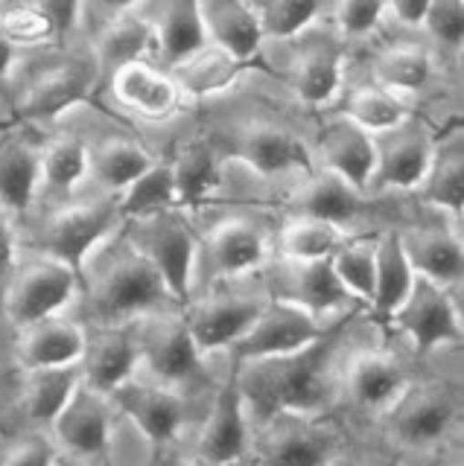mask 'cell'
<instances>
[{
  "label": "cell",
  "mask_w": 464,
  "mask_h": 466,
  "mask_svg": "<svg viewBox=\"0 0 464 466\" xmlns=\"http://www.w3.org/2000/svg\"><path fill=\"white\" fill-rule=\"evenodd\" d=\"M164 157L170 160L172 169V187H176L179 208L196 213L208 201L220 198V193L225 189L228 160L205 131H193V135L176 140L170 155Z\"/></svg>",
  "instance_id": "d4e9b609"
},
{
  "label": "cell",
  "mask_w": 464,
  "mask_h": 466,
  "mask_svg": "<svg viewBox=\"0 0 464 466\" xmlns=\"http://www.w3.org/2000/svg\"><path fill=\"white\" fill-rule=\"evenodd\" d=\"M41 193V146L24 137L0 140V216L18 228Z\"/></svg>",
  "instance_id": "1f68e13d"
},
{
  "label": "cell",
  "mask_w": 464,
  "mask_h": 466,
  "mask_svg": "<svg viewBox=\"0 0 464 466\" xmlns=\"http://www.w3.org/2000/svg\"><path fill=\"white\" fill-rule=\"evenodd\" d=\"M15 266V228L0 216V277H9Z\"/></svg>",
  "instance_id": "816d5d0a"
},
{
  "label": "cell",
  "mask_w": 464,
  "mask_h": 466,
  "mask_svg": "<svg viewBox=\"0 0 464 466\" xmlns=\"http://www.w3.org/2000/svg\"><path fill=\"white\" fill-rule=\"evenodd\" d=\"M286 41L298 44L286 67L293 96L304 108H327L330 102H336L345 76V41L336 35V29L327 33V29L310 24Z\"/></svg>",
  "instance_id": "ffe728a7"
},
{
  "label": "cell",
  "mask_w": 464,
  "mask_h": 466,
  "mask_svg": "<svg viewBox=\"0 0 464 466\" xmlns=\"http://www.w3.org/2000/svg\"><path fill=\"white\" fill-rule=\"evenodd\" d=\"M327 329L330 327H325L322 320L310 315L307 309H301V306L269 298V303L254 318V324L225 350V359L249 361V359L293 353V350H301L313 344L315 339H322Z\"/></svg>",
  "instance_id": "603a6c76"
},
{
  "label": "cell",
  "mask_w": 464,
  "mask_h": 466,
  "mask_svg": "<svg viewBox=\"0 0 464 466\" xmlns=\"http://www.w3.org/2000/svg\"><path fill=\"white\" fill-rule=\"evenodd\" d=\"M118 204H120L123 222L126 218H138V216H147L155 210H164V208H179L170 160L164 155H158L152 164L118 196Z\"/></svg>",
  "instance_id": "7bdbcfd3"
},
{
  "label": "cell",
  "mask_w": 464,
  "mask_h": 466,
  "mask_svg": "<svg viewBox=\"0 0 464 466\" xmlns=\"http://www.w3.org/2000/svg\"><path fill=\"white\" fill-rule=\"evenodd\" d=\"M108 94L118 106L138 120L161 126L172 123L187 108V99L176 76L164 67L152 62V58H140V62H129L118 67L106 79Z\"/></svg>",
  "instance_id": "7402d4cb"
},
{
  "label": "cell",
  "mask_w": 464,
  "mask_h": 466,
  "mask_svg": "<svg viewBox=\"0 0 464 466\" xmlns=\"http://www.w3.org/2000/svg\"><path fill=\"white\" fill-rule=\"evenodd\" d=\"M272 225L257 213H231L199 228L196 286L249 277L269 266ZM196 291V289H193Z\"/></svg>",
  "instance_id": "8fae6325"
},
{
  "label": "cell",
  "mask_w": 464,
  "mask_h": 466,
  "mask_svg": "<svg viewBox=\"0 0 464 466\" xmlns=\"http://www.w3.org/2000/svg\"><path fill=\"white\" fill-rule=\"evenodd\" d=\"M199 18L208 44L234 56L242 65H249L263 50L266 35L254 0H199Z\"/></svg>",
  "instance_id": "f546056e"
},
{
  "label": "cell",
  "mask_w": 464,
  "mask_h": 466,
  "mask_svg": "<svg viewBox=\"0 0 464 466\" xmlns=\"http://www.w3.org/2000/svg\"><path fill=\"white\" fill-rule=\"evenodd\" d=\"M403 251L409 257L415 274L438 283L444 289H461L464 280V248L459 233V218L418 208V216L395 222Z\"/></svg>",
  "instance_id": "44dd1931"
},
{
  "label": "cell",
  "mask_w": 464,
  "mask_h": 466,
  "mask_svg": "<svg viewBox=\"0 0 464 466\" xmlns=\"http://www.w3.org/2000/svg\"><path fill=\"white\" fill-rule=\"evenodd\" d=\"M327 259L333 271H336L339 283L347 289V295L368 312L376 280V230L351 233Z\"/></svg>",
  "instance_id": "60d3db41"
},
{
  "label": "cell",
  "mask_w": 464,
  "mask_h": 466,
  "mask_svg": "<svg viewBox=\"0 0 464 466\" xmlns=\"http://www.w3.org/2000/svg\"><path fill=\"white\" fill-rule=\"evenodd\" d=\"M225 361L228 373L213 385L205 414L193 429V451L187 458L199 463H237L249 455L252 422L245 417L234 361Z\"/></svg>",
  "instance_id": "ac0fdd59"
},
{
  "label": "cell",
  "mask_w": 464,
  "mask_h": 466,
  "mask_svg": "<svg viewBox=\"0 0 464 466\" xmlns=\"http://www.w3.org/2000/svg\"><path fill=\"white\" fill-rule=\"evenodd\" d=\"M88 181V140L74 131L56 135L41 146V189L56 198H74Z\"/></svg>",
  "instance_id": "ab89813d"
},
{
  "label": "cell",
  "mask_w": 464,
  "mask_h": 466,
  "mask_svg": "<svg viewBox=\"0 0 464 466\" xmlns=\"http://www.w3.org/2000/svg\"><path fill=\"white\" fill-rule=\"evenodd\" d=\"M351 332L354 324L347 329V339L342 344L339 364H336L339 414L345 411L351 420L371 422L400 397L403 388L412 382L424 361L412 356L409 350L397 353V347H383L376 341L354 344Z\"/></svg>",
  "instance_id": "5b68a950"
},
{
  "label": "cell",
  "mask_w": 464,
  "mask_h": 466,
  "mask_svg": "<svg viewBox=\"0 0 464 466\" xmlns=\"http://www.w3.org/2000/svg\"><path fill=\"white\" fill-rule=\"evenodd\" d=\"M21 411L33 429H50L70 393L82 382V364H56V368L21 370Z\"/></svg>",
  "instance_id": "74e56055"
},
{
  "label": "cell",
  "mask_w": 464,
  "mask_h": 466,
  "mask_svg": "<svg viewBox=\"0 0 464 466\" xmlns=\"http://www.w3.org/2000/svg\"><path fill=\"white\" fill-rule=\"evenodd\" d=\"M339 111L345 116H351L356 126L371 131V135H380V131L400 126L406 116L412 114L409 102H406L403 96L386 91L383 85H376L371 79L351 87L345 96V106Z\"/></svg>",
  "instance_id": "b9f144b4"
},
{
  "label": "cell",
  "mask_w": 464,
  "mask_h": 466,
  "mask_svg": "<svg viewBox=\"0 0 464 466\" xmlns=\"http://www.w3.org/2000/svg\"><path fill=\"white\" fill-rule=\"evenodd\" d=\"M228 164H240L260 181H293L315 167L313 135L304 137L289 123L272 116H252L237 126H228L222 135H208Z\"/></svg>",
  "instance_id": "52a82bcc"
},
{
  "label": "cell",
  "mask_w": 464,
  "mask_h": 466,
  "mask_svg": "<svg viewBox=\"0 0 464 466\" xmlns=\"http://www.w3.org/2000/svg\"><path fill=\"white\" fill-rule=\"evenodd\" d=\"M211 393L213 382L170 385L138 370L120 388H114L108 397L118 408V417L132 422L140 441H147L158 451V458H170V449L181 446L187 431L199 426Z\"/></svg>",
  "instance_id": "277c9868"
},
{
  "label": "cell",
  "mask_w": 464,
  "mask_h": 466,
  "mask_svg": "<svg viewBox=\"0 0 464 466\" xmlns=\"http://www.w3.org/2000/svg\"><path fill=\"white\" fill-rule=\"evenodd\" d=\"M114 420L118 408L111 397L79 382L47 431L62 461H106L114 446Z\"/></svg>",
  "instance_id": "d6986e66"
},
{
  "label": "cell",
  "mask_w": 464,
  "mask_h": 466,
  "mask_svg": "<svg viewBox=\"0 0 464 466\" xmlns=\"http://www.w3.org/2000/svg\"><path fill=\"white\" fill-rule=\"evenodd\" d=\"M118 228H123L118 196L94 193L85 198H65L41 225V251L79 268L82 259Z\"/></svg>",
  "instance_id": "9a60e30c"
},
{
  "label": "cell",
  "mask_w": 464,
  "mask_h": 466,
  "mask_svg": "<svg viewBox=\"0 0 464 466\" xmlns=\"http://www.w3.org/2000/svg\"><path fill=\"white\" fill-rule=\"evenodd\" d=\"M313 160L333 175H339L359 193L371 196V175H374V135L356 126L342 111L327 114L313 128Z\"/></svg>",
  "instance_id": "cb8c5ba5"
},
{
  "label": "cell",
  "mask_w": 464,
  "mask_h": 466,
  "mask_svg": "<svg viewBox=\"0 0 464 466\" xmlns=\"http://www.w3.org/2000/svg\"><path fill=\"white\" fill-rule=\"evenodd\" d=\"M79 268L53 254H41L21 266H12L0 306L9 324L21 329L36 320L62 315L67 306L79 300Z\"/></svg>",
  "instance_id": "5bb4252c"
},
{
  "label": "cell",
  "mask_w": 464,
  "mask_h": 466,
  "mask_svg": "<svg viewBox=\"0 0 464 466\" xmlns=\"http://www.w3.org/2000/svg\"><path fill=\"white\" fill-rule=\"evenodd\" d=\"M147 15L155 26L158 65L170 67L208 44L199 18V0H161L158 9Z\"/></svg>",
  "instance_id": "f35d334b"
},
{
  "label": "cell",
  "mask_w": 464,
  "mask_h": 466,
  "mask_svg": "<svg viewBox=\"0 0 464 466\" xmlns=\"http://www.w3.org/2000/svg\"><path fill=\"white\" fill-rule=\"evenodd\" d=\"M409 201H415L418 208H424V210L441 213L449 218H461V210H464V143H461L459 123L453 126V131H447L444 137H435L429 167Z\"/></svg>",
  "instance_id": "83f0119b"
},
{
  "label": "cell",
  "mask_w": 464,
  "mask_h": 466,
  "mask_svg": "<svg viewBox=\"0 0 464 466\" xmlns=\"http://www.w3.org/2000/svg\"><path fill=\"white\" fill-rule=\"evenodd\" d=\"M427 4H429V0H386L388 15L403 29H418L420 26V18H424Z\"/></svg>",
  "instance_id": "681fc988"
},
{
  "label": "cell",
  "mask_w": 464,
  "mask_h": 466,
  "mask_svg": "<svg viewBox=\"0 0 464 466\" xmlns=\"http://www.w3.org/2000/svg\"><path fill=\"white\" fill-rule=\"evenodd\" d=\"M347 237H351V230L325 222V218L284 216L272 228V259H286V262L327 259Z\"/></svg>",
  "instance_id": "8d00e7d4"
},
{
  "label": "cell",
  "mask_w": 464,
  "mask_h": 466,
  "mask_svg": "<svg viewBox=\"0 0 464 466\" xmlns=\"http://www.w3.org/2000/svg\"><path fill=\"white\" fill-rule=\"evenodd\" d=\"M12 65H15V47L0 35V79H6L12 73Z\"/></svg>",
  "instance_id": "f5cc1de1"
},
{
  "label": "cell",
  "mask_w": 464,
  "mask_h": 466,
  "mask_svg": "<svg viewBox=\"0 0 464 466\" xmlns=\"http://www.w3.org/2000/svg\"><path fill=\"white\" fill-rule=\"evenodd\" d=\"M269 298L263 271L196 286L191 300L184 303V318L201 356H225V350L254 324Z\"/></svg>",
  "instance_id": "8992f818"
},
{
  "label": "cell",
  "mask_w": 464,
  "mask_h": 466,
  "mask_svg": "<svg viewBox=\"0 0 464 466\" xmlns=\"http://www.w3.org/2000/svg\"><path fill=\"white\" fill-rule=\"evenodd\" d=\"M0 35L15 50L47 47V44L65 38L56 18L38 4V0H24V4H9L0 9Z\"/></svg>",
  "instance_id": "ee69618b"
},
{
  "label": "cell",
  "mask_w": 464,
  "mask_h": 466,
  "mask_svg": "<svg viewBox=\"0 0 464 466\" xmlns=\"http://www.w3.org/2000/svg\"><path fill=\"white\" fill-rule=\"evenodd\" d=\"M371 429L397 458L447 455L461 434L459 382L447 376H420L418 370L400 397L371 420Z\"/></svg>",
  "instance_id": "3957f363"
},
{
  "label": "cell",
  "mask_w": 464,
  "mask_h": 466,
  "mask_svg": "<svg viewBox=\"0 0 464 466\" xmlns=\"http://www.w3.org/2000/svg\"><path fill=\"white\" fill-rule=\"evenodd\" d=\"M99 85H103L99 82V70L88 53L70 65H59L41 73L36 82L26 85L24 94L18 96V116L24 123L56 120L65 111L82 106Z\"/></svg>",
  "instance_id": "484cf974"
},
{
  "label": "cell",
  "mask_w": 464,
  "mask_h": 466,
  "mask_svg": "<svg viewBox=\"0 0 464 466\" xmlns=\"http://www.w3.org/2000/svg\"><path fill=\"white\" fill-rule=\"evenodd\" d=\"M147 0H99V6L106 9V15H118V12H126V9H140Z\"/></svg>",
  "instance_id": "db71d44e"
},
{
  "label": "cell",
  "mask_w": 464,
  "mask_h": 466,
  "mask_svg": "<svg viewBox=\"0 0 464 466\" xmlns=\"http://www.w3.org/2000/svg\"><path fill=\"white\" fill-rule=\"evenodd\" d=\"M386 15V0H333V29L345 44L371 38Z\"/></svg>",
  "instance_id": "7dc6e473"
},
{
  "label": "cell",
  "mask_w": 464,
  "mask_h": 466,
  "mask_svg": "<svg viewBox=\"0 0 464 466\" xmlns=\"http://www.w3.org/2000/svg\"><path fill=\"white\" fill-rule=\"evenodd\" d=\"M435 149L432 126L409 114L400 126L374 135L371 196L388 201H409L429 167Z\"/></svg>",
  "instance_id": "2e32d148"
},
{
  "label": "cell",
  "mask_w": 464,
  "mask_h": 466,
  "mask_svg": "<svg viewBox=\"0 0 464 466\" xmlns=\"http://www.w3.org/2000/svg\"><path fill=\"white\" fill-rule=\"evenodd\" d=\"M167 70L176 76L187 99L205 102L216 96H228L234 91L245 65L237 62L234 56H228L225 50L213 47V44H205V47H199L176 65H170Z\"/></svg>",
  "instance_id": "d590c367"
},
{
  "label": "cell",
  "mask_w": 464,
  "mask_h": 466,
  "mask_svg": "<svg viewBox=\"0 0 464 466\" xmlns=\"http://www.w3.org/2000/svg\"><path fill=\"white\" fill-rule=\"evenodd\" d=\"M356 315L330 327L322 339H315L301 350H293V353L249 361L231 359L234 361L245 417H249L252 426L274 414L318 417L339 411L336 364L347 329H351Z\"/></svg>",
  "instance_id": "6da1fadb"
},
{
  "label": "cell",
  "mask_w": 464,
  "mask_h": 466,
  "mask_svg": "<svg viewBox=\"0 0 464 466\" xmlns=\"http://www.w3.org/2000/svg\"><path fill=\"white\" fill-rule=\"evenodd\" d=\"M88 344V329L79 320L53 315L15 329V361L21 370L79 364Z\"/></svg>",
  "instance_id": "f1b7e54d"
},
{
  "label": "cell",
  "mask_w": 464,
  "mask_h": 466,
  "mask_svg": "<svg viewBox=\"0 0 464 466\" xmlns=\"http://www.w3.org/2000/svg\"><path fill=\"white\" fill-rule=\"evenodd\" d=\"M155 53H158L155 26L150 21V15L140 9L108 15V21L99 26L91 47V58L99 70V82H106L114 70L129 62H140V58H152L155 62Z\"/></svg>",
  "instance_id": "4dcf8cb0"
},
{
  "label": "cell",
  "mask_w": 464,
  "mask_h": 466,
  "mask_svg": "<svg viewBox=\"0 0 464 466\" xmlns=\"http://www.w3.org/2000/svg\"><path fill=\"white\" fill-rule=\"evenodd\" d=\"M79 298L88 303L94 324H120L143 312L172 306L167 286L129 233L118 228L79 266ZM181 306V303H179Z\"/></svg>",
  "instance_id": "7a4b0ae2"
},
{
  "label": "cell",
  "mask_w": 464,
  "mask_h": 466,
  "mask_svg": "<svg viewBox=\"0 0 464 466\" xmlns=\"http://www.w3.org/2000/svg\"><path fill=\"white\" fill-rule=\"evenodd\" d=\"M263 280L272 298L301 306V309H307L322 320L325 327L342 324V320L354 318L356 312H366L339 283L330 259H269V266L263 268Z\"/></svg>",
  "instance_id": "e0dca14e"
},
{
  "label": "cell",
  "mask_w": 464,
  "mask_h": 466,
  "mask_svg": "<svg viewBox=\"0 0 464 466\" xmlns=\"http://www.w3.org/2000/svg\"><path fill=\"white\" fill-rule=\"evenodd\" d=\"M415 277L418 274L403 251L397 225L386 222L383 228H376V280H374V300L366 312L374 324L383 327L395 315V309L409 295Z\"/></svg>",
  "instance_id": "e575fe53"
},
{
  "label": "cell",
  "mask_w": 464,
  "mask_h": 466,
  "mask_svg": "<svg viewBox=\"0 0 464 466\" xmlns=\"http://www.w3.org/2000/svg\"><path fill=\"white\" fill-rule=\"evenodd\" d=\"M79 364H82V382L99 393H106V397L114 388H120L126 379H132L140 370V350H138V335L132 320L94 324Z\"/></svg>",
  "instance_id": "4316f807"
},
{
  "label": "cell",
  "mask_w": 464,
  "mask_h": 466,
  "mask_svg": "<svg viewBox=\"0 0 464 466\" xmlns=\"http://www.w3.org/2000/svg\"><path fill=\"white\" fill-rule=\"evenodd\" d=\"M461 289H444L427 277H415L406 300L383 327L400 335L409 353L420 361L447 353V347L461 344Z\"/></svg>",
  "instance_id": "4fadbf2b"
},
{
  "label": "cell",
  "mask_w": 464,
  "mask_h": 466,
  "mask_svg": "<svg viewBox=\"0 0 464 466\" xmlns=\"http://www.w3.org/2000/svg\"><path fill=\"white\" fill-rule=\"evenodd\" d=\"M41 6H45L56 24H59L62 29V35H67L70 29H74L79 24V6H82V0H38Z\"/></svg>",
  "instance_id": "f907efd6"
},
{
  "label": "cell",
  "mask_w": 464,
  "mask_h": 466,
  "mask_svg": "<svg viewBox=\"0 0 464 466\" xmlns=\"http://www.w3.org/2000/svg\"><path fill=\"white\" fill-rule=\"evenodd\" d=\"M418 29L427 33L432 50L459 58L464 44V0H429Z\"/></svg>",
  "instance_id": "bcb514c9"
},
{
  "label": "cell",
  "mask_w": 464,
  "mask_h": 466,
  "mask_svg": "<svg viewBox=\"0 0 464 466\" xmlns=\"http://www.w3.org/2000/svg\"><path fill=\"white\" fill-rule=\"evenodd\" d=\"M140 370L170 385H211L208 361L187 327L184 306L172 303L132 318Z\"/></svg>",
  "instance_id": "7c38bea8"
},
{
  "label": "cell",
  "mask_w": 464,
  "mask_h": 466,
  "mask_svg": "<svg viewBox=\"0 0 464 466\" xmlns=\"http://www.w3.org/2000/svg\"><path fill=\"white\" fill-rule=\"evenodd\" d=\"M368 70L371 82L409 102L412 96L429 91L438 62H435V50L424 41H395L374 53Z\"/></svg>",
  "instance_id": "836d02e7"
},
{
  "label": "cell",
  "mask_w": 464,
  "mask_h": 466,
  "mask_svg": "<svg viewBox=\"0 0 464 466\" xmlns=\"http://www.w3.org/2000/svg\"><path fill=\"white\" fill-rule=\"evenodd\" d=\"M351 431L336 414H274L252 426L249 455L260 463H301L322 466L347 458Z\"/></svg>",
  "instance_id": "9c48e42d"
},
{
  "label": "cell",
  "mask_w": 464,
  "mask_h": 466,
  "mask_svg": "<svg viewBox=\"0 0 464 466\" xmlns=\"http://www.w3.org/2000/svg\"><path fill=\"white\" fill-rule=\"evenodd\" d=\"M386 204H400L388 198H376L368 193H359L339 175H333L322 167H313L310 172L286 181L284 198L274 204L281 216H313L325 222L342 225L351 233H366L383 228L391 218L380 213Z\"/></svg>",
  "instance_id": "30bf717a"
},
{
  "label": "cell",
  "mask_w": 464,
  "mask_h": 466,
  "mask_svg": "<svg viewBox=\"0 0 464 466\" xmlns=\"http://www.w3.org/2000/svg\"><path fill=\"white\" fill-rule=\"evenodd\" d=\"M4 463H53L62 461L59 446L53 443L47 429H33L9 443V449L0 455Z\"/></svg>",
  "instance_id": "c3c4849f"
},
{
  "label": "cell",
  "mask_w": 464,
  "mask_h": 466,
  "mask_svg": "<svg viewBox=\"0 0 464 466\" xmlns=\"http://www.w3.org/2000/svg\"><path fill=\"white\" fill-rule=\"evenodd\" d=\"M266 41H286L318 21L322 0H254Z\"/></svg>",
  "instance_id": "f6af8a7d"
},
{
  "label": "cell",
  "mask_w": 464,
  "mask_h": 466,
  "mask_svg": "<svg viewBox=\"0 0 464 466\" xmlns=\"http://www.w3.org/2000/svg\"><path fill=\"white\" fill-rule=\"evenodd\" d=\"M158 157L155 149L135 135L111 131L99 140H88V181L97 193L120 196L138 175Z\"/></svg>",
  "instance_id": "d6a6232c"
},
{
  "label": "cell",
  "mask_w": 464,
  "mask_h": 466,
  "mask_svg": "<svg viewBox=\"0 0 464 466\" xmlns=\"http://www.w3.org/2000/svg\"><path fill=\"white\" fill-rule=\"evenodd\" d=\"M123 230L135 248L150 259L170 298L187 303L196 289L199 266V222L184 208H164L138 218H126Z\"/></svg>",
  "instance_id": "ba28073f"
}]
</instances>
